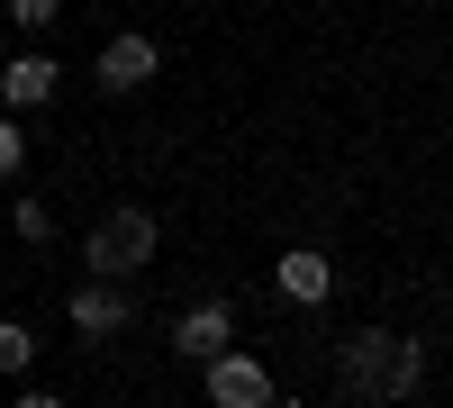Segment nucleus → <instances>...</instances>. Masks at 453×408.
Masks as SVG:
<instances>
[{
  "mask_svg": "<svg viewBox=\"0 0 453 408\" xmlns=\"http://www.w3.org/2000/svg\"><path fill=\"white\" fill-rule=\"evenodd\" d=\"M426 381V345L399 336V327H354L335 345V390L345 399H418Z\"/></svg>",
  "mask_w": 453,
  "mask_h": 408,
  "instance_id": "obj_1",
  "label": "nucleus"
},
{
  "mask_svg": "<svg viewBox=\"0 0 453 408\" xmlns=\"http://www.w3.org/2000/svg\"><path fill=\"white\" fill-rule=\"evenodd\" d=\"M155 245H164L155 209H145V200H119V209H109L100 227L82 236V273H100V281H127V273H145V264H155Z\"/></svg>",
  "mask_w": 453,
  "mask_h": 408,
  "instance_id": "obj_2",
  "label": "nucleus"
},
{
  "mask_svg": "<svg viewBox=\"0 0 453 408\" xmlns=\"http://www.w3.org/2000/svg\"><path fill=\"white\" fill-rule=\"evenodd\" d=\"M200 390H209V408H273V399H281V381L263 373L254 354H236V345H218V354L200 363Z\"/></svg>",
  "mask_w": 453,
  "mask_h": 408,
  "instance_id": "obj_3",
  "label": "nucleus"
},
{
  "mask_svg": "<svg viewBox=\"0 0 453 408\" xmlns=\"http://www.w3.org/2000/svg\"><path fill=\"white\" fill-rule=\"evenodd\" d=\"M91 73H100V91H145V82L164 73V46H155L145 27H127V36H109V46H100Z\"/></svg>",
  "mask_w": 453,
  "mask_h": 408,
  "instance_id": "obj_4",
  "label": "nucleus"
},
{
  "mask_svg": "<svg viewBox=\"0 0 453 408\" xmlns=\"http://www.w3.org/2000/svg\"><path fill=\"white\" fill-rule=\"evenodd\" d=\"M64 318H73V336H91V345H109V336H119V327L136 318L127 309V281H82V290H73V300H64Z\"/></svg>",
  "mask_w": 453,
  "mask_h": 408,
  "instance_id": "obj_5",
  "label": "nucleus"
},
{
  "mask_svg": "<svg viewBox=\"0 0 453 408\" xmlns=\"http://www.w3.org/2000/svg\"><path fill=\"white\" fill-rule=\"evenodd\" d=\"M273 290H281L290 309H326L335 300V264H326L318 245H290L281 264H273Z\"/></svg>",
  "mask_w": 453,
  "mask_h": 408,
  "instance_id": "obj_6",
  "label": "nucleus"
},
{
  "mask_svg": "<svg viewBox=\"0 0 453 408\" xmlns=\"http://www.w3.org/2000/svg\"><path fill=\"white\" fill-rule=\"evenodd\" d=\"M218 345H236V309L226 300H191L173 318V354H191V363H209Z\"/></svg>",
  "mask_w": 453,
  "mask_h": 408,
  "instance_id": "obj_7",
  "label": "nucleus"
},
{
  "mask_svg": "<svg viewBox=\"0 0 453 408\" xmlns=\"http://www.w3.org/2000/svg\"><path fill=\"white\" fill-rule=\"evenodd\" d=\"M55 100V55H10L0 64V109H46Z\"/></svg>",
  "mask_w": 453,
  "mask_h": 408,
  "instance_id": "obj_8",
  "label": "nucleus"
},
{
  "mask_svg": "<svg viewBox=\"0 0 453 408\" xmlns=\"http://www.w3.org/2000/svg\"><path fill=\"white\" fill-rule=\"evenodd\" d=\"M27 363H36V336H27L19 318H0V381H19Z\"/></svg>",
  "mask_w": 453,
  "mask_h": 408,
  "instance_id": "obj_9",
  "label": "nucleus"
},
{
  "mask_svg": "<svg viewBox=\"0 0 453 408\" xmlns=\"http://www.w3.org/2000/svg\"><path fill=\"white\" fill-rule=\"evenodd\" d=\"M10 218H19V236H27V245H46V236H55V209H46V200H19Z\"/></svg>",
  "mask_w": 453,
  "mask_h": 408,
  "instance_id": "obj_10",
  "label": "nucleus"
},
{
  "mask_svg": "<svg viewBox=\"0 0 453 408\" xmlns=\"http://www.w3.org/2000/svg\"><path fill=\"white\" fill-rule=\"evenodd\" d=\"M27 164V127H10V109H0V181Z\"/></svg>",
  "mask_w": 453,
  "mask_h": 408,
  "instance_id": "obj_11",
  "label": "nucleus"
},
{
  "mask_svg": "<svg viewBox=\"0 0 453 408\" xmlns=\"http://www.w3.org/2000/svg\"><path fill=\"white\" fill-rule=\"evenodd\" d=\"M10 19L36 36V27H55V19H64V0H10Z\"/></svg>",
  "mask_w": 453,
  "mask_h": 408,
  "instance_id": "obj_12",
  "label": "nucleus"
}]
</instances>
